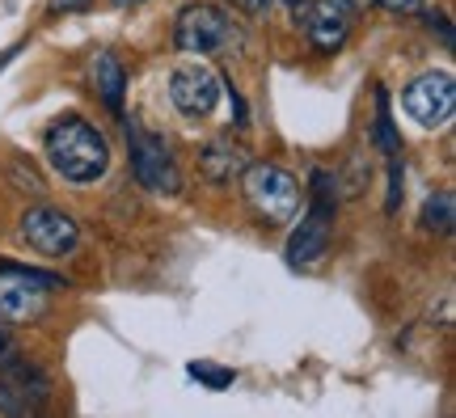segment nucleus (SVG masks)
I'll list each match as a JSON object with an SVG mask.
<instances>
[{"mask_svg":"<svg viewBox=\"0 0 456 418\" xmlns=\"http://www.w3.org/2000/svg\"><path fill=\"white\" fill-rule=\"evenodd\" d=\"M127 161H131V174L135 182L152 194H178L182 191V177H178V165L169 157L165 140H157L152 131H144L140 123L127 119Z\"/></svg>","mask_w":456,"mask_h":418,"instance_id":"obj_5","label":"nucleus"},{"mask_svg":"<svg viewBox=\"0 0 456 418\" xmlns=\"http://www.w3.org/2000/svg\"><path fill=\"white\" fill-rule=\"evenodd\" d=\"M186 376L199 381V385H208L212 393H224V389L237 381L232 368H216V364H203V359H191V364H186Z\"/></svg>","mask_w":456,"mask_h":418,"instance_id":"obj_15","label":"nucleus"},{"mask_svg":"<svg viewBox=\"0 0 456 418\" xmlns=\"http://www.w3.org/2000/svg\"><path fill=\"white\" fill-rule=\"evenodd\" d=\"M9 177H13L17 191H30V194L47 191V186H43V177L34 174V169H26V161H21V157H13V161H9Z\"/></svg>","mask_w":456,"mask_h":418,"instance_id":"obj_16","label":"nucleus"},{"mask_svg":"<svg viewBox=\"0 0 456 418\" xmlns=\"http://www.w3.org/2000/svg\"><path fill=\"white\" fill-rule=\"evenodd\" d=\"M380 9H389V13H419L423 9V0H376Z\"/></svg>","mask_w":456,"mask_h":418,"instance_id":"obj_19","label":"nucleus"},{"mask_svg":"<svg viewBox=\"0 0 456 418\" xmlns=\"http://www.w3.org/2000/svg\"><path fill=\"white\" fill-rule=\"evenodd\" d=\"M89 77H94V94L106 102V111L123 114V97H127V72L118 64L114 51H98L94 64H89Z\"/></svg>","mask_w":456,"mask_h":418,"instance_id":"obj_11","label":"nucleus"},{"mask_svg":"<svg viewBox=\"0 0 456 418\" xmlns=\"http://www.w3.org/2000/svg\"><path fill=\"white\" fill-rule=\"evenodd\" d=\"M288 4H300V0H288Z\"/></svg>","mask_w":456,"mask_h":418,"instance_id":"obj_23","label":"nucleus"},{"mask_svg":"<svg viewBox=\"0 0 456 418\" xmlns=\"http://www.w3.org/2000/svg\"><path fill=\"white\" fill-rule=\"evenodd\" d=\"M21 237H26V245L38 250V254L68 258L81 245V228H77V220H72L68 211L43 203V208H30L21 216Z\"/></svg>","mask_w":456,"mask_h":418,"instance_id":"obj_8","label":"nucleus"},{"mask_svg":"<svg viewBox=\"0 0 456 418\" xmlns=\"http://www.w3.org/2000/svg\"><path fill=\"white\" fill-rule=\"evenodd\" d=\"M220 97V77L208 64H178L169 72V102L186 119H208Z\"/></svg>","mask_w":456,"mask_h":418,"instance_id":"obj_9","label":"nucleus"},{"mask_svg":"<svg viewBox=\"0 0 456 418\" xmlns=\"http://www.w3.org/2000/svg\"><path fill=\"white\" fill-rule=\"evenodd\" d=\"M402 106L414 123H423V127H444L456 111V81L452 72H423V77H414L406 85V94H402Z\"/></svg>","mask_w":456,"mask_h":418,"instance_id":"obj_7","label":"nucleus"},{"mask_svg":"<svg viewBox=\"0 0 456 418\" xmlns=\"http://www.w3.org/2000/svg\"><path fill=\"white\" fill-rule=\"evenodd\" d=\"M241 191L249 208L271 225H292L300 211V182L271 161H249L241 169Z\"/></svg>","mask_w":456,"mask_h":418,"instance_id":"obj_4","label":"nucleus"},{"mask_svg":"<svg viewBox=\"0 0 456 418\" xmlns=\"http://www.w3.org/2000/svg\"><path fill=\"white\" fill-rule=\"evenodd\" d=\"M452 225H456V194L452 191L427 194V203H423V228L427 233H452Z\"/></svg>","mask_w":456,"mask_h":418,"instance_id":"obj_14","label":"nucleus"},{"mask_svg":"<svg viewBox=\"0 0 456 418\" xmlns=\"http://www.w3.org/2000/svg\"><path fill=\"white\" fill-rule=\"evenodd\" d=\"M232 17L220 9V4H186L178 13V30H174V43H178L182 55H212V51L232 47Z\"/></svg>","mask_w":456,"mask_h":418,"instance_id":"obj_6","label":"nucleus"},{"mask_svg":"<svg viewBox=\"0 0 456 418\" xmlns=\"http://www.w3.org/2000/svg\"><path fill=\"white\" fill-rule=\"evenodd\" d=\"M89 4H94V0H51L47 9L51 13H85Z\"/></svg>","mask_w":456,"mask_h":418,"instance_id":"obj_20","label":"nucleus"},{"mask_svg":"<svg viewBox=\"0 0 456 418\" xmlns=\"http://www.w3.org/2000/svg\"><path fill=\"white\" fill-rule=\"evenodd\" d=\"M47 161L64 182L85 186V182H98L110 169V144L89 119L64 114L47 131Z\"/></svg>","mask_w":456,"mask_h":418,"instance_id":"obj_1","label":"nucleus"},{"mask_svg":"<svg viewBox=\"0 0 456 418\" xmlns=\"http://www.w3.org/2000/svg\"><path fill=\"white\" fill-rule=\"evenodd\" d=\"M334 208H338L334 177L326 169H317L313 174V203L300 216V225L292 228V237H288V262L292 266H313V262L326 258L330 237H334Z\"/></svg>","mask_w":456,"mask_h":418,"instance_id":"obj_3","label":"nucleus"},{"mask_svg":"<svg viewBox=\"0 0 456 418\" xmlns=\"http://www.w3.org/2000/svg\"><path fill=\"white\" fill-rule=\"evenodd\" d=\"M199 165H203V177H208V182L224 186V182H232V177L249 165V152H245L241 144H232V135H220V140H212V144L203 148V161Z\"/></svg>","mask_w":456,"mask_h":418,"instance_id":"obj_12","label":"nucleus"},{"mask_svg":"<svg viewBox=\"0 0 456 418\" xmlns=\"http://www.w3.org/2000/svg\"><path fill=\"white\" fill-rule=\"evenodd\" d=\"M376 144L389 157H402V135H397V123H393V111H389V89L376 85Z\"/></svg>","mask_w":456,"mask_h":418,"instance_id":"obj_13","label":"nucleus"},{"mask_svg":"<svg viewBox=\"0 0 456 418\" xmlns=\"http://www.w3.org/2000/svg\"><path fill=\"white\" fill-rule=\"evenodd\" d=\"M17 355H21V351H17L13 334H9V330H4V317H0V372L9 368V364H13V359H17Z\"/></svg>","mask_w":456,"mask_h":418,"instance_id":"obj_17","label":"nucleus"},{"mask_svg":"<svg viewBox=\"0 0 456 418\" xmlns=\"http://www.w3.org/2000/svg\"><path fill=\"white\" fill-rule=\"evenodd\" d=\"M305 34L317 55H334V51L346 43V34L355 26V4L351 0H313L305 9Z\"/></svg>","mask_w":456,"mask_h":418,"instance_id":"obj_10","label":"nucleus"},{"mask_svg":"<svg viewBox=\"0 0 456 418\" xmlns=\"http://www.w3.org/2000/svg\"><path fill=\"white\" fill-rule=\"evenodd\" d=\"M64 288V275L38 271L26 262L0 258V317L17 325H30L47 313V291Z\"/></svg>","mask_w":456,"mask_h":418,"instance_id":"obj_2","label":"nucleus"},{"mask_svg":"<svg viewBox=\"0 0 456 418\" xmlns=\"http://www.w3.org/2000/svg\"><path fill=\"white\" fill-rule=\"evenodd\" d=\"M114 4H123V9H127V4H144V0H114Z\"/></svg>","mask_w":456,"mask_h":418,"instance_id":"obj_22","label":"nucleus"},{"mask_svg":"<svg viewBox=\"0 0 456 418\" xmlns=\"http://www.w3.org/2000/svg\"><path fill=\"white\" fill-rule=\"evenodd\" d=\"M427 30L440 34L444 47H452V26H448V17H444V13H427Z\"/></svg>","mask_w":456,"mask_h":418,"instance_id":"obj_18","label":"nucleus"},{"mask_svg":"<svg viewBox=\"0 0 456 418\" xmlns=\"http://www.w3.org/2000/svg\"><path fill=\"white\" fill-rule=\"evenodd\" d=\"M232 4H237L241 13H262V9H266L271 0H232Z\"/></svg>","mask_w":456,"mask_h":418,"instance_id":"obj_21","label":"nucleus"}]
</instances>
